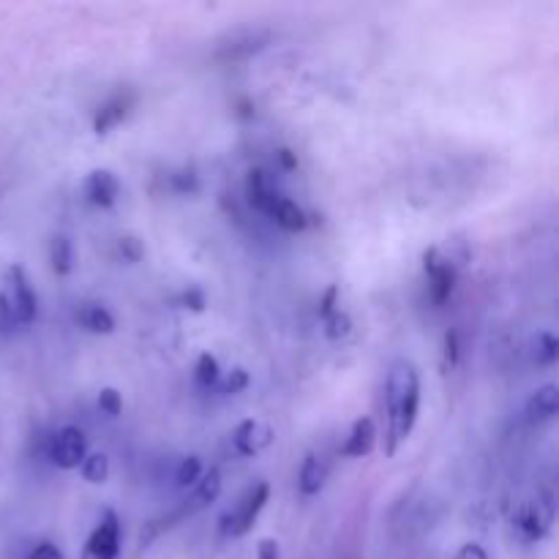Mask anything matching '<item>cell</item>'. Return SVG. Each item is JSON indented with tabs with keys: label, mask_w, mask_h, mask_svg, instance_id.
<instances>
[{
	"label": "cell",
	"mask_w": 559,
	"mask_h": 559,
	"mask_svg": "<svg viewBox=\"0 0 559 559\" xmlns=\"http://www.w3.org/2000/svg\"><path fill=\"white\" fill-rule=\"evenodd\" d=\"M82 469V478L87 480V484H104L109 475V462L104 453H91V456H85V462L80 464Z\"/></svg>",
	"instance_id": "d6986e66"
},
{
	"label": "cell",
	"mask_w": 559,
	"mask_h": 559,
	"mask_svg": "<svg viewBox=\"0 0 559 559\" xmlns=\"http://www.w3.org/2000/svg\"><path fill=\"white\" fill-rule=\"evenodd\" d=\"M194 377L202 388H213L218 382V360L211 353H202L194 366Z\"/></svg>",
	"instance_id": "ffe728a7"
},
{
	"label": "cell",
	"mask_w": 559,
	"mask_h": 559,
	"mask_svg": "<svg viewBox=\"0 0 559 559\" xmlns=\"http://www.w3.org/2000/svg\"><path fill=\"white\" fill-rule=\"evenodd\" d=\"M200 475H202V462L197 456H189L180 462L178 473H175V480H178V486H197L200 484Z\"/></svg>",
	"instance_id": "603a6c76"
},
{
	"label": "cell",
	"mask_w": 559,
	"mask_h": 559,
	"mask_svg": "<svg viewBox=\"0 0 559 559\" xmlns=\"http://www.w3.org/2000/svg\"><path fill=\"white\" fill-rule=\"evenodd\" d=\"M98 409H102L104 415H109V418H118V415L123 413V399H120V393L115 391V388H104V391L98 393Z\"/></svg>",
	"instance_id": "cb8c5ba5"
},
{
	"label": "cell",
	"mask_w": 559,
	"mask_h": 559,
	"mask_svg": "<svg viewBox=\"0 0 559 559\" xmlns=\"http://www.w3.org/2000/svg\"><path fill=\"white\" fill-rule=\"evenodd\" d=\"M180 304L191 311H205V295H202L200 289H186L183 298H180Z\"/></svg>",
	"instance_id": "f1b7e54d"
},
{
	"label": "cell",
	"mask_w": 559,
	"mask_h": 559,
	"mask_svg": "<svg viewBox=\"0 0 559 559\" xmlns=\"http://www.w3.org/2000/svg\"><path fill=\"white\" fill-rule=\"evenodd\" d=\"M175 189L178 191H197V178L191 173H180V175H175Z\"/></svg>",
	"instance_id": "836d02e7"
},
{
	"label": "cell",
	"mask_w": 559,
	"mask_h": 559,
	"mask_svg": "<svg viewBox=\"0 0 559 559\" xmlns=\"http://www.w3.org/2000/svg\"><path fill=\"white\" fill-rule=\"evenodd\" d=\"M276 156H278V162H282L284 169H289V173H293V169H298V158H295V153L289 151V147H282Z\"/></svg>",
	"instance_id": "e575fe53"
},
{
	"label": "cell",
	"mask_w": 559,
	"mask_h": 559,
	"mask_svg": "<svg viewBox=\"0 0 559 559\" xmlns=\"http://www.w3.org/2000/svg\"><path fill=\"white\" fill-rule=\"evenodd\" d=\"M262 213H267V216H271L278 227L287 229V233H300V229L309 227V218H306V213L300 211L293 200H287V197L273 194L271 202H267L265 211Z\"/></svg>",
	"instance_id": "30bf717a"
},
{
	"label": "cell",
	"mask_w": 559,
	"mask_h": 559,
	"mask_svg": "<svg viewBox=\"0 0 559 559\" xmlns=\"http://www.w3.org/2000/svg\"><path fill=\"white\" fill-rule=\"evenodd\" d=\"M87 456V442L82 429L76 426H63V429L55 435L52 448H49V459H52L55 467L60 469H76Z\"/></svg>",
	"instance_id": "277c9868"
},
{
	"label": "cell",
	"mask_w": 559,
	"mask_h": 559,
	"mask_svg": "<svg viewBox=\"0 0 559 559\" xmlns=\"http://www.w3.org/2000/svg\"><path fill=\"white\" fill-rule=\"evenodd\" d=\"M129 107H131L129 96H115L112 102H107L102 109H98L96 120H93V131H96V134H107L109 129H115V126L129 115Z\"/></svg>",
	"instance_id": "4fadbf2b"
},
{
	"label": "cell",
	"mask_w": 559,
	"mask_h": 559,
	"mask_svg": "<svg viewBox=\"0 0 559 559\" xmlns=\"http://www.w3.org/2000/svg\"><path fill=\"white\" fill-rule=\"evenodd\" d=\"M459 364V336L456 331L445 333V360H442V369L451 371Z\"/></svg>",
	"instance_id": "484cf974"
},
{
	"label": "cell",
	"mask_w": 559,
	"mask_h": 559,
	"mask_svg": "<svg viewBox=\"0 0 559 559\" xmlns=\"http://www.w3.org/2000/svg\"><path fill=\"white\" fill-rule=\"evenodd\" d=\"M49 262L58 276H69L71 265H74V254H71V240L66 235H55L52 246H49Z\"/></svg>",
	"instance_id": "e0dca14e"
},
{
	"label": "cell",
	"mask_w": 559,
	"mask_h": 559,
	"mask_svg": "<svg viewBox=\"0 0 559 559\" xmlns=\"http://www.w3.org/2000/svg\"><path fill=\"white\" fill-rule=\"evenodd\" d=\"M551 527V506L540 500H527L522 502L516 513V530L522 535V540L535 544V540L544 538Z\"/></svg>",
	"instance_id": "8992f818"
},
{
	"label": "cell",
	"mask_w": 559,
	"mask_h": 559,
	"mask_svg": "<svg viewBox=\"0 0 559 559\" xmlns=\"http://www.w3.org/2000/svg\"><path fill=\"white\" fill-rule=\"evenodd\" d=\"M27 559H66V557H63V551H60L55 544H38L36 549L31 551V557H27Z\"/></svg>",
	"instance_id": "4dcf8cb0"
},
{
	"label": "cell",
	"mask_w": 559,
	"mask_h": 559,
	"mask_svg": "<svg viewBox=\"0 0 559 559\" xmlns=\"http://www.w3.org/2000/svg\"><path fill=\"white\" fill-rule=\"evenodd\" d=\"M456 559H489V555L484 551V546L467 544V546H462V551H459Z\"/></svg>",
	"instance_id": "d6a6232c"
},
{
	"label": "cell",
	"mask_w": 559,
	"mask_h": 559,
	"mask_svg": "<svg viewBox=\"0 0 559 559\" xmlns=\"http://www.w3.org/2000/svg\"><path fill=\"white\" fill-rule=\"evenodd\" d=\"M267 497H271V486L257 484L254 489H251L249 495L243 497V502H240V506L235 508L233 513H224V516H222V535H227V538H243V535L249 533L251 527H254L257 516H260V511L265 508Z\"/></svg>",
	"instance_id": "3957f363"
},
{
	"label": "cell",
	"mask_w": 559,
	"mask_h": 559,
	"mask_svg": "<svg viewBox=\"0 0 559 559\" xmlns=\"http://www.w3.org/2000/svg\"><path fill=\"white\" fill-rule=\"evenodd\" d=\"M246 197H249V205L257 211H265V205L271 202V191L265 186V173L262 169H249L246 175Z\"/></svg>",
	"instance_id": "ac0fdd59"
},
{
	"label": "cell",
	"mask_w": 559,
	"mask_h": 559,
	"mask_svg": "<svg viewBox=\"0 0 559 559\" xmlns=\"http://www.w3.org/2000/svg\"><path fill=\"white\" fill-rule=\"evenodd\" d=\"M557 355H559L557 338L551 336L549 331L538 333V336H535V360H538V364L551 366L557 360Z\"/></svg>",
	"instance_id": "44dd1931"
},
{
	"label": "cell",
	"mask_w": 559,
	"mask_h": 559,
	"mask_svg": "<svg viewBox=\"0 0 559 559\" xmlns=\"http://www.w3.org/2000/svg\"><path fill=\"white\" fill-rule=\"evenodd\" d=\"M374 442H377L374 420L360 418V420H355V426H353V431H349L347 442H344L342 453L349 459H364V456H369L371 448H374Z\"/></svg>",
	"instance_id": "8fae6325"
},
{
	"label": "cell",
	"mask_w": 559,
	"mask_h": 559,
	"mask_svg": "<svg viewBox=\"0 0 559 559\" xmlns=\"http://www.w3.org/2000/svg\"><path fill=\"white\" fill-rule=\"evenodd\" d=\"M120 254H123L126 262H140L142 260V243L131 235L120 238Z\"/></svg>",
	"instance_id": "4316f807"
},
{
	"label": "cell",
	"mask_w": 559,
	"mask_h": 559,
	"mask_svg": "<svg viewBox=\"0 0 559 559\" xmlns=\"http://www.w3.org/2000/svg\"><path fill=\"white\" fill-rule=\"evenodd\" d=\"M120 194V183L109 169H93L85 180V197L96 207H112Z\"/></svg>",
	"instance_id": "9c48e42d"
},
{
	"label": "cell",
	"mask_w": 559,
	"mask_h": 559,
	"mask_svg": "<svg viewBox=\"0 0 559 559\" xmlns=\"http://www.w3.org/2000/svg\"><path fill=\"white\" fill-rule=\"evenodd\" d=\"M325 478H328L325 464H322L314 453H309L304 462V467H300V491L309 497L320 495V489L325 486Z\"/></svg>",
	"instance_id": "2e32d148"
},
{
	"label": "cell",
	"mask_w": 559,
	"mask_h": 559,
	"mask_svg": "<svg viewBox=\"0 0 559 559\" xmlns=\"http://www.w3.org/2000/svg\"><path fill=\"white\" fill-rule=\"evenodd\" d=\"M349 333H353V320H349L347 311H333L325 320V336L333 338V342L349 336Z\"/></svg>",
	"instance_id": "7402d4cb"
},
{
	"label": "cell",
	"mask_w": 559,
	"mask_h": 559,
	"mask_svg": "<svg viewBox=\"0 0 559 559\" xmlns=\"http://www.w3.org/2000/svg\"><path fill=\"white\" fill-rule=\"evenodd\" d=\"M336 298H338V287L336 284H331V287L325 289V295L320 298V309H317V314H320L322 320H328V317L336 311Z\"/></svg>",
	"instance_id": "83f0119b"
},
{
	"label": "cell",
	"mask_w": 559,
	"mask_h": 559,
	"mask_svg": "<svg viewBox=\"0 0 559 559\" xmlns=\"http://www.w3.org/2000/svg\"><path fill=\"white\" fill-rule=\"evenodd\" d=\"M424 267L429 273L435 304H445L451 298L453 287H456V267H453V262L442 260L440 249H429L424 254Z\"/></svg>",
	"instance_id": "52a82bcc"
},
{
	"label": "cell",
	"mask_w": 559,
	"mask_h": 559,
	"mask_svg": "<svg viewBox=\"0 0 559 559\" xmlns=\"http://www.w3.org/2000/svg\"><path fill=\"white\" fill-rule=\"evenodd\" d=\"M257 559H282V551H278L276 540L262 538L260 546H257Z\"/></svg>",
	"instance_id": "f546056e"
},
{
	"label": "cell",
	"mask_w": 559,
	"mask_h": 559,
	"mask_svg": "<svg viewBox=\"0 0 559 559\" xmlns=\"http://www.w3.org/2000/svg\"><path fill=\"white\" fill-rule=\"evenodd\" d=\"M118 551H120V524H118V516H115L112 511H107L102 522H98V527L91 533V538H87L82 559H118Z\"/></svg>",
	"instance_id": "5b68a950"
},
{
	"label": "cell",
	"mask_w": 559,
	"mask_h": 559,
	"mask_svg": "<svg viewBox=\"0 0 559 559\" xmlns=\"http://www.w3.org/2000/svg\"><path fill=\"white\" fill-rule=\"evenodd\" d=\"M559 407V393L557 385H544L540 391L533 393L527 402V420L530 424H540V420H551Z\"/></svg>",
	"instance_id": "7c38bea8"
},
{
	"label": "cell",
	"mask_w": 559,
	"mask_h": 559,
	"mask_svg": "<svg viewBox=\"0 0 559 559\" xmlns=\"http://www.w3.org/2000/svg\"><path fill=\"white\" fill-rule=\"evenodd\" d=\"M14 325H16V322H14V314H11L9 304H5L3 293H0V333H9L11 328H14Z\"/></svg>",
	"instance_id": "1f68e13d"
},
{
	"label": "cell",
	"mask_w": 559,
	"mask_h": 559,
	"mask_svg": "<svg viewBox=\"0 0 559 559\" xmlns=\"http://www.w3.org/2000/svg\"><path fill=\"white\" fill-rule=\"evenodd\" d=\"M76 322H80L85 331L102 333V336H107V333L115 331L112 314H109V311L104 309V306H98V304L80 306V311H76Z\"/></svg>",
	"instance_id": "5bb4252c"
},
{
	"label": "cell",
	"mask_w": 559,
	"mask_h": 559,
	"mask_svg": "<svg viewBox=\"0 0 559 559\" xmlns=\"http://www.w3.org/2000/svg\"><path fill=\"white\" fill-rule=\"evenodd\" d=\"M218 495H222V475H218V469H211V473L197 484L194 497H191V506H186L183 513H194L200 511V508L211 506L213 500H218Z\"/></svg>",
	"instance_id": "9a60e30c"
},
{
	"label": "cell",
	"mask_w": 559,
	"mask_h": 559,
	"mask_svg": "<svg viewBox=\"0 0 559 559\" xmlns=\"http://www.w3.org/2000/svg\"><path fill=\"white\" fill-rule=\"evenodd\" d=\"M233 442L240 456H257V453H262L273 442V429L262 424V420H243L235 429Z\"/></svg>",
	"instance_id": "ba28073f"
},
{
	"label": "cell",
	"mask_w": 559,
	"mask_h": 559,
	"mask_svg": "<svg viewBox=\"0 0 559 559\" xmlns=\"http://www.w3.org/2000/svg\"><path fill=\"white\" fill-rule=\"evenodd\" d=\"M3 298L9 304L11 314H14L16 325H31L38 314V300L36 293H33L31 282H27L25 271L20 265L9 267L5 271V289H3Z\"/></svg>",
	"instance_id": "7a4b0ae2"
},
{
	"label": "cell",
	"mask_w": 559,
	"mask_h": 559,
	"mask_svg": "<svg viewBox=\"0 0 559 559\" xmlns=\"http://www.w3.org/2000/svg\"><path fill=\"white\" fill-rule=\"evenodd\" d=\"M224 393H240L249 388V371L246 369H233L227 374V380H224Z\"/></svg>",
	"instance_id": "d4e9b609"
},
{
	"label": "cell",
	"mask_w": 559,
	"mask_h": 559,
	"mask_svg": "<svg viewBox=\"0 0 559 559\" xmlns=\"http://www.w3.org/2000/svg\"><path fill=\"white\" fill-rule=\"evenodd\" d=\"M388 418H391V440H388V453H396L399 442H404L413 431L415 420H418V404H420V380L418 371L409 360H396L388 374Z\"/></svg>",
	"instance_id": "6da1fadb"
}]
</instances>
